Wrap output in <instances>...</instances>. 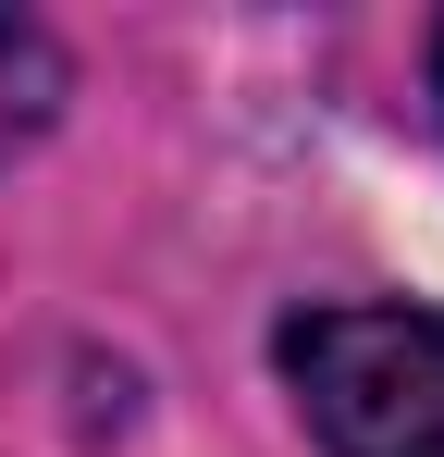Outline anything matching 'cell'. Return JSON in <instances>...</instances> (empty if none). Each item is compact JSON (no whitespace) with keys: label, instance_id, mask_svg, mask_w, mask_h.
<instances>
[{"label":"cell","instance_id":"obj_1","mask_svg":"<svg viewBox=\"0 0 444 457\" xmlns=\"http://www.w3.org/2000/svg\"><path fill=\"white\" fill-rule=\"evenodd\" d=\"M284 383L333 457H444V309H308Z\"/></svg>","mask_w":444,"mask_h":457},{"label":"cell","instance_id":"obj_3","mask_svg":"<svg viewBox=\"0 0 444 457\" xmlns=\"http://www.w3.org/2000/svg\"><path fill=\"white\" fill-rule=\"evenodd\" d=\"M432 87H444V50H432Z\"/></svg>","mask_w":444,"mask_h":457},{"label":"cell","instance_id":"obj_2","mask_svg":"<svg viewBox=\"0 0 444 457\" xmlns=\"http://www.w3.org/2000/svg\"><path fill=\"white\" fill-rule=\"evenodd\" d=\"M50 112H62V50H50L25 12H0V161L25 149Z\"/></svg>","mask_w":444,"mask_h":457}]
</instances>
